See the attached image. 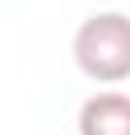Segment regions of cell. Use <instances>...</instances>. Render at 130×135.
<instances>
[{
  "mask_svg": "<svg viewBox=\"0 0 130 135\" xmlns=\"http://www.w3.org/2000/svg\"><path fill=\"white\" fill-rule=\"evenodd\" d=\"M74 61L98 84L130 79V19L116 14V9L88 14L74 33Z\"/></svg>",
  "mask_w": 130,
  "mask_h": 135,
  "instance_id": "6da1fadb",
  "label": "cell"
},
{
  "mask_svg": "<svg viewBox=\"0 0 130 135\" xmlns=\"http://www.w3.org/2000/svg\"><path fill=\"white\" fill-rule=\"evenodd\" d=\"M79 135H130V98L93 93L79 107Z\"/></svg>",
  "mask_w": 130,
  "mask_h": 135,
  "instance_id": "7a4b0ae2",
  "label": "cell"
}]
</instances>
